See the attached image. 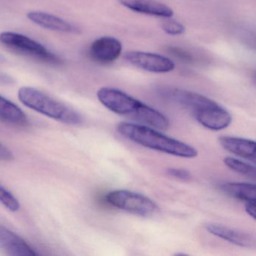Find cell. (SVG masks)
<instances>
[{"mask_svg":"<svg viewBox=\"0 0 256 256\" xmlns=\"http://www.w3.org/2000/svg\"><path fill=\"white\" fill-rule=\"evenodd\" d=\"M116 131L126 138L149 149L182 158H192L198 156V151L193 146L164 136L148 126L122 122L116 126Z\"/></svg>","mask_w":256,"mask_h":256,"instance_id":"cell-3","label":"cell"},{"mask_svg":"<svg viewBox=\"0 0 256 256\" xmlns=\"http://www.w3.org/2000/svg\"><path fill=\"white\" fill-rule=\"evenodd\" d=\"M14 83V80L12 77L0 72V85H12Z\"/></svg>","mask_w":256,"mask_h":256,"instance_id":"cell-23","label":"cell"},{"mask_svg":"<svg viewBox=\"0 0 256 256\" xmlns=\"http://www.w3.org/2000/svg\"><path fill=\"white\" fill-rule=\"evenodd\" d=\"M97 98L110 112L137 121L142 125L160 130H168L170 125L167 116L161 112L120 90L101 88L97 92Z\"/></svg>","mask_w":256,"mask_h":256,"instance_id":"cell-1","label":"cell"},{"mask_svg":"<svg viewBox=\"0 0 256 256\" xmlns=\"http://www.w3.org/2000/svg\"><path fill=\"white\" fill-rule=\"evenodd\" d=\"M167 172L170 176L176 178V179L182 180H190L191 178L190 172L184 168H170L168 169Z\"/></svg>","mask_w":256,"mask_h":256,"instance_id":"cell-19","label":"cell"},{"mask_svg":"<svg viewBox=\"0 0 256 256\" xmlns=\"http://www.w3.org/2000/svg\"><path fill=\"white\" fill-rule=\"evenodd\" d=\"M107 202L115 208L140 216L149 217L158 211V206L150 198L128 190H114L106 196Z\"/></svg>","mask_w":256,"mask_h":256,"instance_id":"cell-6","label":"cell"},{"mask_svg":"<svg viewBox=\"0 0 256 256\" xmlns=\"http://www.w3.org/2000/svg\"><path fill=\"white\" fill-rule=\"evenodd\" d=\"M124 58L134 66L152 73H167L174 70L173 61L156 54L142 52H128Z\"/></svg>","mask_w":256,"mask_h":256,"instance_id":"cell-7","label":"cell"},{"mask_svg":"<svg viewBox=\"0 0 256 256\" xmlns=\"http://www.w3.org/2000/svg\"><path fill=\"white\" fill-rule=\"evenodd\" d=\"M0 120L18 126L28 124V116L23 110L12 102L0 96Z\"/></svg>","mask_w":256,"mask_h":256,"instance_id":"cell-15","label":"cell"},{"mask_svg":"<svg viewBox=\"0 0 256 256\" xmlns=\"http://www.w3.org/2000/svg\"><path fill=\"white\" fill-rule=\"evenodd\" d=\"M172 50V53L174 55L176 58H180V59L184 61H190L191 60V56L188 54L186 52H184V50H181L180 48H172L170 49Z\"/></svg>","mask_w":256,"mask_h":256,"instance_id":"cell-21","label":"cell"},{"mask_svg":"<svg viewBox=\"0 0 256 256\" xmlns=\"http://www.w3.org/2000/svg\"><path fill=\"white\" fill-rule=\"evenodd\" d=\"M162 29L164 32L172 36H179L185 32V26L176 22V20L170 19V18H164L162 23Z\"/></svg>","mask_w":256,"mask_h":256,"instance_id":"cell-18","label":"cell"},{"mask_svg":"<svg viewBox=\"0 0 256 256\" xmlns=\"http://www.w3.org/2000/svg\"><path fill=\"white\" fill-rule=\"evenodd\" d=\"M120 2L128 10L140 14L163 18H172L174 14L172 8L155 0H120Z\"/></svg>","mask_w":256,"mask_h":256,"instance_id":"cell-13","label":"cell"},{"mask_svg":"<svg viewBox=\"0 0 256 256\" xmlns=\"http://www.w3.org/2000/svg\"><path fill=\"white\" fill-rule=\"evenodd\" d=\"M0 248L12 256H36L38 253L24 240L0 224Z\"/></svg>","mask_w":256,"mask_h":256,"instance_id":"cell-9","label":"cell"},{"mask_svg":"<svg viewBox=\"0 0 256 256\" xmlns=\"http://www.w3.org/2000/svg\"><path fill=\"white\" fill-rule=\"evenodd\" d=\"M122 44L114 37L97 38L91 44L89 54L92 60L102 64L114 62L122 53Z\"/></svg>","mask_w":256,"mask_h":256,"instance_id":"cell-8","label":"cell"},{"mask_svg":"<svg viewBox=\"0 0 256 256\" xmlns=\"http://www.w3.org/2000/svg\"><path fill=\"white\" fill-rule=\"evenodd\" d=\"M0 203L11 212H17L20 209V203L16 196L0 184Z\"/></svg>","mask_w":256,"mask_h":256,"instance_id":"cell-17","label":"cell"},{"mask_svg":"<svg viewBox=\"0 0 256 256\" xmlns=\"http://www.w3.org/2000/svg\"><path fill=\"white\" fill-rule=\"evenodd\" d=\"M0 43L13 52L50 65H60L62 60L46 46L30 37L16 32L0 34Z\"/></svg>","mask_w":256,"mask_h":256,"instance_id":"cell-5","label":"cell"},{"mask_svg":"<svg viewBox=\"0 0 256 256\" xmlns=\"http://www.w3.org/2000/svg\"><path fill=\"white\" fill-rule=\"evenodd\" d=\"M6 62V58L2 54H0V64H5Z\"/></svg>","mask_w":256,"mask_h":256,"instance_id":"cell-24","label":"cell"},{"mask_svg":"<svg viewBox=\"0 0 256 256\" xmlns=\"http://www.w3.org/2000/svg\"><path fill=\"white\" fill-rule=\"evenodd\" d=\"M218 140L221 146L230 154H234L236 156L248 160L256 164V148L254 140L232 136H222Z\"/></svg>","mask_w":256,"mask_h":256,"instance_id":"cell-12","label":"cell"},{"mask_svg":"<svg viewBox=\"0 0 256 256\" xmlns=\"http://www.w3.org/2000/svg\"><path fill=\"white\" fill-rule=\"evenodd\" d=\"M245 210L253 220H256V200L246 202Z\"/></svg>","mask_w":256,"mask_h":256,"instance_id":"cell-22","label":"cell"},{"mask_svg":"<svg viewBox=\"0 0 256 256\" xmlns=\"http://www.w3.org/2000/svg\"><path fill=\"white\" fill-rule=\"evenodd\" d=\"M28 18L37 26L48 30L64 34H78L79 29L72 24L54 14L41 11H31Z\"/></svg>","mask_w":256,"mask_h":256,"instance_id":"cell-11","label":"cell"},{"mask_svg":"<svg viewBox=\"0 0 256 256\" xmlns=\"http://www.w3.org/2000/svg\"><path fill=\"white\" fill-rule=\"evenodd\" d=\"M161 94L191 112L196 120L208 130L220 131L232 122V115L226 109L202 94L179 89L163 90Z\"/></svg>","mask_w":256,"mask_h":256,"instance_id":"cell-2","label":"cell"},{"mask_svg":"<svg viewBox=\"0 0 256 256\" xmlns=\"http://www.w3.org/2000/svg\"><path fill=\"white\" fill-rule=\"evenodd\" d=\"M18 96L22 104L48 118L67 125H79L83 122V118L76 110L36 88L23 86Z\"/></svg>","mask_w":256,"mask_h":256,"instance_id":"cell-4","label":"cell"},{"mask_svg":"<svg viewBox=\"0 0 256 256\" xmlns=\"http://www.w3.org/2000/svg\"><path fill=\"white\" fill-rule=\"evenodd\" d=\"M205 228L211 234L234 245L245 248H253L256 246V238L246 232L218 223H208Z\"/></svg>","mask_w":256,"mask_h":256,"instance_id":"cell-10","label":"cell"},{"mask_svg":"<svg viewBox=\"0 0 256 256\" xmlns=\"http://www.w3.org/2000/svg\"><path fill=\"white\" fill-rule=\"evenodd\" d=\"M220 188L224 194L244 200L251 202L256 199V186L250 182H224L221 184Z\"/></svg>","mask_w":256,"mask_h":256,"instance_id":"cell-14","label":"cell"},{"mask_svg":"<svg viewBox=\"0 0 256 256\" xmlns=\"http://www.w3.org/2000/svg\"><path fill=\"white\" fill-rule=\"evenodd\" d=\"M224 163L233 172L248 176L253 180L256 178V164H252L246 162L230 156L226 157L224 158Z\"/></svg>","mask_w":256,"mask_h":256,"instance_id":"cell-16","label":"cell"},{"mask_svg":"<svg viewBox=\"0 0 256 256\" xmlns=\"http://www.w3.org/2000/svg\"><path fill=\"white\" fill-rule=\"evenodd\" d=\"M14 158L12 152L4 144L0 143V161H10Z\"/></svg>","mask_w":256,"mask_h":256,"instance_id":"cell-20","label":"cell"}]
</instances>
